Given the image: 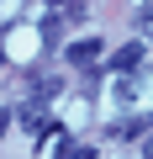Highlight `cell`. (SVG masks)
<instances>
[{
	"label": "cell",
	"mask_w": 153,
	"mask_h": 159,
	"mask_svg": "<svg viewBox=\"0 0 153 159\" xmlns=\"http://www.w3.org/2000/svg\"><path fill=\"white\" fill-rule=\"evenodd\" d=\"M148 127V117H127V122H116V138H132V133H142Z\"/></svg>",
	"instance_id": "5b68a950"
},
{
	"label": "cell",
	"mask_w": 153,
	"mask_h": 159,
	"mask_svg": "<svg viewBox=\"0 0 153 159\" xmlns=\"http://www.w3.org/2000/svg\"><path fill=\"white\" fill-rule=\"evenodd\" d=\"M148 159H153V138H148Z\"/></svg>",
	"instance_id": "9c48e42d"
},
{
	"label": "cell",
	"mask_w": 153,
	"mask_h": 159,
	"mask_svg": "<svg viewBox=\"0 0 153 159\" xmlns=\"http://www.w3.org/2000/svg\"><path fill=\"white\" fill-rule=\"evenodd\" d=\"M137 64H142V43H127V48L111 53V69H116V74H127V69H137Z\"/></svg>",
	"instance_id": "6da1fadb"
},
{
	"label": "cell",
	"mask_w": 153,
	"mask_h": 159,
	"mask_svg": "<svg viewBox=\"0 0 153 159\" xmlns=\"http://www.w3.org/2000/svg\"><path fill=\"white\" fill-rule=\"evenodd\" d=\"M0 69H6V53H0Z\"/></svg>",
	"instance_id": "30bf717a"
},
{
	"label": "cell",
	"mask_w": 153,
	"mask_h": 159,
	"mask_svg": "<svg viewBox=\"0 0 153 159\" xmlns=\"http://www.w3.org/2000/svg\"><path fill=\"white\" fill-rule=\"evenodd\" d=\"M6 127H11V117H6V111H0V133H6Z\"/></svg>",
	"instance_id": "ba28073f"
},
{
	"label": "cell",
	"mask_w": 153,
	"mask_h": 159,
	"mask_svg": "<svg viewBox=\"0 0 153 159\" xmlns=\"http://www.w3.org/2000/svg\"><path fill=\"white\" fill-rule=\"evenodd\" d=\"M137 27H142V32H148V37H153V6H148V11H142V16H137Z\"/></svg>",
	"instance_id": "52a82bcc"
},
{
	"label": "cell",
	"mask_w": 153,
	"mask_h": 159,
	"mask_svg": "<svg viewBox=\"0 0 153 159\" xmlns=\"http://www.w3.org/2000/svg\"><path fill=\"white\" fill-rule=\"evenodd\" d=\"M53 6H63V0H53Z\"/></svg>",
	"instance_id": "8fae6325"
},
{
	"label": "cell",
	"mask_w": 153,
	"mask_h": 159,
	"mask_svg": "<svg viewBox=\"0 0 153 159\" xmlns=\"http://www.w3.org/2000/svg\"><path fill=\"white\" fill-rule=\"evenodd\" d=\"M58 159H90V154H85L79 143H63V148H58Z\"/></svg>",
	"instance_id": "8992f818"
},
{
	"label": "cell",
	"mask_w": 153,
	"mask_h": 159,
	"mask_svg": "<svg viewBox=\"0 0 153 159\" xmlns=\"http://www.w3.org/2000/svg\"><path fill=\"white\" fill-rule=\"evenodd\" d=\"M58 37H63V16H48V21H42V43L58 48Z\"/></svg>",
	"instance_id": "3957f363"
},
{
	"label": "cell",
	"mask_w": 153,
	"mask_h": 159,
	"mask_svg": "<svg viewBox=\"0 0 153 159\" xmlns=\"http://www.w3.org/2000/svg\"><path fill=\"white\" fill-rule=\"evenodd\" d=\"M21 127H27V133H37V138H42V127H48V122H42V111H37V106H27V111H21Z\"/></svg>",
	"instance_id": "277c9868"
},
{
	"label": "cell",
	"mask_w": 153,
	"mask_h": 159,
	"mask_svg": "<svg viewBox=\"0 0 153 159\" xmlns=\"http://www.w3.org/2000/svg\"><path fill=\"white\" fill-rule=\"evenodd\" d=\"M95 58H100V43H95V37H85V43L69 48V64H95Z\"/></svg>",
	"instance_id": "7a4b0ae2"
}]
</instances>
